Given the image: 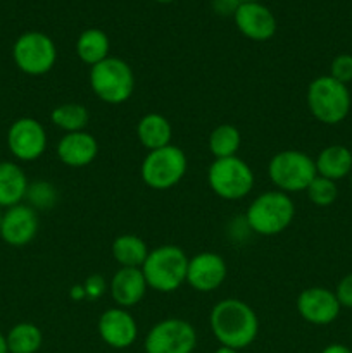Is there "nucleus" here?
Wrapping results in <instances>:
<instances>
[{
	"label": "nucleus",
	"instance_id": "393cba45",
	"mask_svg": "<svg viewBox=\"0 0 352 353\" xmlns=\"http://www.w3.org/2000/svg\"><path fill=\"white\" fill-rule=\"evenodd\" d=\"M209 150L214 159H226L238 155L242 147V134L237 126L230 123L217 124L209 134Z\"/></svg>",
	"mask_w": 352,
	"mask_h": 353
},
{
	"label": "nucleus",
	"instance_id": "e433bc0d",
	"mask_svg": "<svg viewBox=\"0 0 352 353\" xmlns=\"http://www.w3.org/2000/svg\"><path fill=\"white\" fill-rule=\"evenodd\" d=\"M154 2H157V3H171V2H176V0H154Z\"/></svg>",
	"mask_w": 352,
	"mask_h": 353
},
{
	"label": "nucleus",
	"instance_id": "39448f33",
	"mask_svg": "<svg viewBox=\"0 0 352 353\" xmlns=\"http://www.w3.org/2000/svg\"><path fill=\"white\" fill-rule=\"evenodd\" d=\"M90 86L97 99L110 105H119L133 95L135 72L126 61L109 55L90 68Z\"/></svg>",
	"mask_w": 352,
	"mask_h": 353
},
{
	"label": "nucleus",
	"instance_id": "f03ea898",
	"mask_svg": "<svg viewBox=\"0 0 352 353\" xmlns=\"http://www.w3.org/2000/svg\"><path fill=\"white\" fill-rule=\"evenodd\" d=\"M295 217V205L289 193L268 190L255 196L245 210V223L259 236L282 234Z\"/></svg>",
	"mask_w": 352,
	"mask_h": 353
},
{
	"label": "nucleus",
	"instance_id": "473e14b6",
	"mask_svg": "<svg viewBox=\"0 0 352 353\" xmlns=\"http://www.w3.org/2000/svg\"><path fill=\"white\" fill-rule=\"evenodd\" d=\"M69 296H71L75 302H79V300H86V293L83 285H75L71 290H69Z\"/></svg>",
	"mask_w": 352,
	"mask_h": 353
},
{
	"label": "nucleus",
	"instance_id": "ddd939ff",
	"mask_svg": "<svg viewBox=\"0 0 352 353\" xmlns=\"http://www.w3.org/2000/svg\"><path fill=\"white\" fill-rule=\"evenodd\" d=\"M228 276V265L223 255L216 252H200L188 261L186 285L199 293H213Z\"/></svg>",
	"mask_w": 352,
	"mask_h": 353
},
{
	"label": "nucleus",
	"instance_id": "a211bd4d",
	"mask_svg": "<svg viewBox=\"0 0 352 353\" xmlns=\"http://www.w3.org/2000/svg\"><path fill=\"white\" fill-rule=\"evenodd\" d=\"M148 285L140 268H119L109 283L110 299L116 307L131 309L144 300Z\"/></svg>",
	"mask_w": 352,
	"mask_h": 353
},
{
	"label": "nucleus",
	"instance_id": "4be33fe9",
	"mask_svg": "<svg viewBox=\"0 0 352 353\" xmlns=\"http://www.w3.org/2000/svg\"><path fill=\"white\" fill-rule=\"evenodd\" d=\"M148 252L150 250L144 238L133 233L119 234L110 245V254L119 268H141Z\"/></svg>",
	"mask_w": 352,
	"mask_h": 353
},
{
	"label": "nucleus",
	"instance_id": "f8f14e48",
	"mask_svg": "<svg viewBox=\"0 0 352 353\" xmlns=\"http://www.w3.org/2000/svg\"><path fill=\"white\" fill-rule=\"evenodd\" d=\"M38 230H40V217L37 210L28 203H17L2 210L0 238L9 247H26L37 238Z\"/></svg>",
	"mask_w": 352,
	"mask_h": 353
},
{
	"label": "nucleus",
	"instance_id": "20e7f679",
	"mask_svg": "<svg viewBox=\"0 0 352 353\" xmlns=\"http://www.w3.org/2000/svg\"><path fill=\"white\" fill-rule=\"evenodd\" d=\"M306 102L314 119L328 126L340 124L349 116L352 105L349 86L330 74L317 76L309 83Z\"/></svg>",
	"mask_w": 352,
	"mask_h": 353
},
{
	"label": "nucleus",
	"instance_id": "4c0bfd02",
	"mask_svg": "<svg viewBox=\"0 0 352 353\" xmlns=\"http://www.w3.org/2000/svg\"><path fill=\"white\" fill-rule=\"evenodd\" d=\"M240 2H262V0H240Z\"/></svg>",
	"mask_w": 352,
	"mask_h": 353
},
{
	"label": "nucleus",
	"instance_id": "1a4fd4ad",
	"mask_svg": "<svg viewBox=\"0 0 352 353\" xmlns=\"http://www.w3.org/2000/svg\"><path fill=\"white\" fill-rule=\"evenodd\" d=\"M16 68L28 76H43L57 62V47L48 34L41 31H26L12 45Z\"/></svg>",
	"mask_w": 352,
	"mask_h": 353
},
{
	"label": "nucleus",
	"instance_id": "7c9ffc66",
	"mask_svg": "<svg viewBox=\"0 0 352 353\" xmlns=\"http://www.w3.org/2000/svg\"><path fill=\"white\" fill-rule=\"evenodd\" d=\"M335 296H337L340 307L352 309V272L351 274H345L338 281L337 288H335Z\"/></svg>",
	"mask_w": 352,
	"mask_h": 353
},
{
	"label": "nucleus",
	"instance_id": "f257e3e1",
	"mask_svg": "<svg viewBox=\"0 0 352 353\" xmlns=\"http://www.w3.org/2000/svg\"><path fill=\"white\" fill-rule=\"evenodd\" d=\"M209 327L219 345L242 350L251 347L257 338L259 317L244 300L224 299L211 310Z\"/></svg>",
	"mask_w": 352,
	"mask_h": 353
},
{
	"label": "nucleus",
	"instance_id": "5701e85b",
	"mask_svg": "<svg viewBox=\"0 0 352 353\" xmlns=\"http://www.w3.org/2000/svg\"><path fill=\"white\" fill-rule=\"evenodd\" d=\"M109 50L110 40L100 28H88L76 40V55L90 68L109 57Z\"/></svg>",
	"mask_w": 352,
	"mask_h": 353
},
{
	"label": "nucleus",
	"instance_id": "9b49d317",
	"mask_svg": "<svg viewBox=\"0 0 352 353\" xmlns=\"http://www.w3.org/2000/svg\"><path fill=\"white\" fill-rule=\"evenodd\" d=\"M48 145L47 130L35 117H19L7 131V147L19 162H33L45 154Z\"/></svg>",
	"mask_w": 352,
	"mask_h": 353
},
{
	"label": "nucleus",
	"instance_id": "a878e982",
	"mask_svg": "<svg viewBox=\"0 0 352 353\" xmlns=\"http://www.w3.org/2000/svg\"><path fill=\"white\" fill-rule=\"evenodd\" d=\"M50 121L64 133H76V131H85V128L88 126L90 112L83 103L66 102L52 110Z\"/></svg>",
	"mask_w": 352,
	"mask_h": 353
},
{
	"label": "nucleus",
	"instance_id": "72a5a7b5",
	"mask_svg": "<svg viewBox=\"0 0 352 353\" xmlns=\"http://www.w3.org/2000/svg\"><path fill=\"white\" fill-rule=\"evenodd\" d=\"M321 353H352V350L342 343H331L328 347H324Z\"/></svg>",
	"mask_w": 352,
	"mask_h": 353
},
{
	"label": "nucleus",
	"instance_id": "6ab92c4d",
	"mask_svg": "<svg viewBox=\"0 0 352 353\" xmlns=\"http://www.w3.org/2000/svg\"><path fill=\"white\" fill-rule=\"evenodd\" d=\"M28 176L19 164L12 161H0V209L23 203L26 199Z\"/></svg>",
	"mask_w": 352,
	"mask_h": 353
},
{
	"label": "nucleus",
	"instance_id": "2f4dec72",
	"mask_svg": "<svg viewBox=\"0 0 352 353\" xmlns=\"http://www.w3.org/2000/svg\"><path fill=\"white\" fill-rule=\"evenodd\" d=\"M240 3V0H211V7L221 17H233Z\"/></svg>",
	"mask_w": 352,
	"mask_h": 353
},
{
	"label": "nucleus",
	"instance_id": "412c9836",
	"mask_svg": "<svg viewBox=\"0 0 352 353\" xmlns=\"http://www.w3.org/2000/svg\"><path fill=\"white\" fill-rule=\"evenodd\" d=\"M314 162L317 176L337 183L352 171V152L344 145H330L317 154Z\"/></svg>",
	"mask_w": 352,
	"mask_h": 353
},
{
	"label": "nucleus",
	"instance_id": "2eb2a0df",
	"mask_svg": "<svg viewBox=\"0 0 352 353\" xmlns=\"http://www.w3.org/2000/svg\"><path fill=\"white\" fill-rule=\"evenodd\" d=\"M97 330L100 340L114 350L130 348L138 338L137 319L131 316L130 310L121 307H110L104 310L97 323Z\"/></svg>",
	"mask_w": 352,
	"mask_h": 353
},
{
	"label": "nucleus",
	"instance_id": "bb28decb",
	"mask_svg": "<svg viewBox=\"0 0 352 353\" xmlns=\"http://www.w3.org/2000/svg\"><path fill=\"white\" fill-rule=\"evenodd\" d=\"M26 203L30 207H33L37 212H41V210H50L54 209L55 203L59 200V192L52 183L43 181H35L30 183L26 192Z\"/></svg>",
	"mask_w": 352,
	"mask_h": 353
},
{
	"label": "nucleus",
	"instance_id": "aec40b11",
	"mask_svg": "<svg viewBox=\"0 0 352 353\" xmlns=\"http://www.w3.org/2000/svg\"><path fill=\"white\" fill-rule=\"evenodd\" d=\"M137 138L148 152L171 145L173 126L166 116L148 112L140 117L137 124Z\"/></svg>",
	"mask_w": 352,
	"mask_h": 353
},
{
	"label": "nucleus",
	"instance_id": "4468645a",
	"mask_svg": "<svg viewBox=\"0 0 352 353\" xmlns=\"http://www.w3.org/2000/svg\"><path fill=\"white\" fill-rule=\"evenodd\" d=\"M297 312L306 323L314 326H328L340 316V303L335 292L323 286H311L297 296Z\"/></svg>",
	"mask_w": 352,
	"mask_h": 353
},
{
	"label": "nucleus",
	"instance_id": "dca6fc26",
	"mask_svg": "<svg viewBox=\"0 0 352 353\" xmlns=\"http://www.w3.org/2000/svg\"><path fill=\"white\" fill-rule=\"evenodd\" d=\"M238 31L252 41H268L276 33V17L262 2H242L233 16Z\"/></svg>",
	"mask_w": 352,
	"mask_h": 353
},
{
	"label": "nucleus",
	"instance_id": "0eeeda50",
	"mask_svg": "<svg viewBox=\"0 0 352 353\" xmlns=\"http://www.w3.org/2000/svg\"><path fill=\"white\" fill-rule=\"evenodd\" d=\"M207 183L211 192L223 200H242L252 192L255 176L251 165L238 155L214 159L207 169Z\"/></svg>",
	"mask_w": 352,
	"mask_h": 353
},
{
	"label": "nucleus",
	"instance_id": "423d86ee",
	"mask_svg": "<svg viewBox=\"0 0 352 353\" xmlns=\"http://www.w3.org/2000/svg\"><path fill=\"white\" fill-rule=\"evenodd\" d=\"M316 176L314 159L295 148L276 152L268 164V178L276 190L289 195L306 192Z\"/></svg>",
	"mask_w": 352,
	"mask_h": 353
},
{
	"label": "nucleus",
	"instance_id": "c85d7f7f",
	"mask_svg": "<svg viewBox=\"0 0 352 353\" xmlns=\"http://www.w3.org/2000/svg\"><path fill=\"white\" fill-rule=\"evenodd\" d=\"M330 76L337 81L349 85L352 81V55L351 54H338L331 61Z\"/></svg>",
	"mask_w": 352,
	"mask_h": 353
},
{
	"label": "nucleus",
	"instance_id": "f704fd0d",
	"mask_svg": "<svg viewBox=\"0 0 352 353\" xmlns=\"http://www.w3.org/2000/svg\"><path fill=\"white\" fill-rule=\"evenodd\" d=\"M0 353H9L7 350V341H6V334L0 331Z\"/></svg>",
	"mask_w": 352,
	"mask_h": 353
},
{
	"label": "nucleus",
	"instance_id": "f3484780",
	"mask_svg": "<svg viewBox=\"0 0 352 353\" xmlns=\"http://www.w3.org/2000/svg\"><path fill=\"white\" fill-rule=\"evenodd\" d=\"M59 161L68 168H86L99 155V141L88 131L64 133L55 147Z\"/></svg>",
	"mask_w": 352,
	"mask_h": 353
},
{
	"label": "nucleus",
	"instance_id": "9d476101",
	"mask_svg": "<svg viewBox=\"0 0 352 353\" xmlns=\"http://www.w3.org/2000/svg\"><path fill=\"white\" fill-rule=\"evenodd\" d=\"M197 347V330L182 317H168L148 330L145 353H193Z\"/></svg>",
	"mask_w": 352,
	"mask_h": 353
},
{
	"label": "nucleus",
	"instance_id": "7ed1b4c3",
	"mask_svg": "<svg viewBox=\"0 0 352 353\" xmlns=\"http://www.w3.org/2000/svg\"><path fill=\"white\" fill-rule=\"evenodd\" d=\"M188 255L176 245H161L148 252L141 272L148 288L159 293H173L186 283Z\"/></svg>",
	"mask_w": 352,
	"mask_h": 353
},
{
	"label": "nucleus",
	"instance_id": "58836bf2",
	"mask_svg": "<svg viewBox=\"0 0 352 353\" xmlns=\"http://www.w3.org/2000/svg\"><path fill=\"white\" fill-rule=\"evenodd\" d=\"M0 223H2V209H0Z\"/></svg>",
	"mask_w": 352,
	"mask_h": 353
},
{
	"label": "nucleus",
	"instance_id": "c9c22d12",
	"mask_svg": "<svg viewBox=\"0 0 352 353\" xmlns=\"http://www.w3.org/2000/svg\"><path fill=\"white\" fill-rule=\"evenodd\" d=\"M214 353H240V350H235V348L223 347V345H219V348H216Z\"/></svg>",
	"mask_w": 352,
	"mask_h": 353
},
{
	"label": "nucleus",
	"instance_id": "b1692460",
	"mask_svg": "<svg viewBox=\"0 0 352 353\" xmlns=\"http://www.w3.org/2000/svg\"><path fill=\"white\" fill-rule=\"evenodd\" d=\"M9 353H37L43 345L41 330L33 323L14 324L6 334Z\"/></svg>",
	"mask_w": 352,
	"mask_h": 353
},
{
	"label": "nucleus",
	"instance_id": "cd10ccee",
	"mask_svg": "<svg viewBox=\"0 0 352 353\" xmlns=\"http://www.w3.org/2000/svg\"><path fill=\"white\" fill-rule=\"evenodd\" d=\"M306 193H307V199H309V202L313 203V205L330 207L331 203L337 200L338 188H337V183L331 181V179L316 176V178L311 181V185L307 186Z\"/></svg>",
	"mask_w": 352,
	"mask_h": 353
},
{
	"label": "nucleus",
	"instance_id": "6e6552de",
	"mask_svg": "<svg viewBox=\"0 0 352 353\" xmlns=\"http://www.w3.org/2000/svg\"><path fill=\"white\" fill-rule=\"evenodd\" d=\"M188 159L186 154L176 145L147 152L140 165V178L148 188L169 190L178 185L186 174Z\"/></svg>",
	"mask_w": 352,
	"mask_h": 353
},
{
	"label": "nucleus",
	"instance_id": "c756f323",
	"mask_svg": "<svg viewBox=\"0 0 352 353\" xmlns=\"http://www.w3.org/2000/svg\"><path fill=\"white\" fill-rule=\"evenodd\" d=\"M83 288H85L86 300H99L106 295L109 285H107L106 278L102 274H92L85 279Z\"/></svg>",
	"mask_w": 352,
	"mask_h": 353
}]
</instances>
